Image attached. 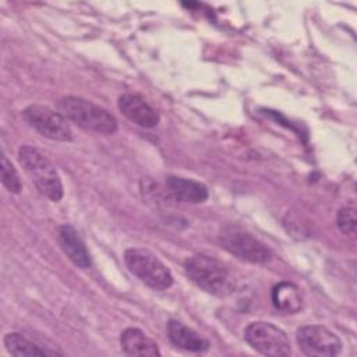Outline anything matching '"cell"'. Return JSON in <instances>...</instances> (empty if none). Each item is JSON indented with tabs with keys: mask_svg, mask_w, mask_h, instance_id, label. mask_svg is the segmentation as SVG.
Listing matches in <instances>:
<instances>
[{
	"mask_svg": "<svg viewBox=\"0 0 357 357\" xmlns=\"http://www.w3.org/2000/svg\"><path fill=\"white\" fill-rule=\"evenodd\" d=\"M166 188H167V192L176 201H180V202L201 204L208 198V188L205 184L197 180L185 178V177L167 176Z\"/></svg>",
	"mask_w": 357,
	"mask_h": 357,
	"instance_id": "7c38bea8",
	"label": "cell"
},
{
	"mask_svg": "<svg viewBox=\"0 0 357 357\" xmlns=\"http://www.w3.org/2000/svg\"><path fill=\"white\" fill-rule=\"evenodd\" d=\"M272 304L283 314H296L303 307L298 287L290 282H280L272 289Z\"/></svg>",
	"mask_w": 357,
	"mask_h": 357,
	"instance_id": "5bb4252c",
	"label": "cell"
},
{
	"mask_svg": "<svg viewBox=\"0 0 357 357\" xmlns=\"http://www.w3.org/2000/svg\"><path fill=\"white\" fill-rule=\"evenodd\" d=\"M219 241L227 252L243 261L266 264L272 259L271 248L240 227L225 226L219 233Z\"/></svg>",
	"mask_w": 357,
	"mask_h": 357,
	"instance_id": "5b68a950",
	"label": "cell"
},
{
	"mask_svg": "<svg viewBox=\"0 0 357 357\" xmlns=\"http://www.w3.org/2000/svg\"><path fill=\"white\" fill-rule=\"evenodd\" d=\"M59 112L77 127L110 135L119 128L116 117L99 105L78 96H64L57 102Z\"/></svg>",
	"mask_w": 357,
	"mask_h": 357,
	"instance_id": "6da1fadb",
	"label": "cell"
},
{
	"mask_svg": "<svg viewBox=\"0 0 357 357\" xmlns=\"http://www.w3.org/2000/svg\"><path fill=\"white\" fill-rule=\"evenodd\" d=\"M128 271L153 290H166L173 284L170 269L145 248H128L124 252Z\"/></svg>",
	"mask_w": 357,
	"mask_h": 357,
	"instance_id": "277c9868",
	"label": "cell"
},
{
	"mask_svg": "<svg viewBox=\"0 0 357 357\" xmlns=\"http://www.w3.org/2000/svg\"><path fill=\"white\" fill-rule=\"evenodd\" d=\"M59 243H60L64 254L70 258V261L75 266L82 268V269H86L91 266V264H92L91 255H89L82 238L79 237V234L71 225L64 223L59 227Z\"/></svg>",
	"mask_w": 357,
	"mask_h": 357,
	"instance_id": "8fae6325",
	"label": "cell"
},
{
	"mask_svg": "<svg viewBox=\"0 0 357 357\" xmlns=\"http://www.w3.org/2000/svg\"><path fill=\"white\" fill-rule=\"evenodd\" d=\"M184 272L187 278L204 291L213 296H226L234 289V278L218 259L197 254L185 259Z\"/></svg>",
	"mask_w": 357,
	"mask_h": 357,
	"instance_id": "7a4b0ae2",
	"label": "cell"
},
{
	"mask_svg": "<svg viewBox=\"0 0 357 357\" xmlns=\"http://www.w3.org/2000/svg\"><path fill=\"white\" fill-rule=\"evenodd\" d=\"M4 346L13 356H61V351L43 347L18 332H10L4 336Z\"/></svg>",
	"mask_w": 357,
	"mask_h": 357,
	"instance_id": "9a60e30c",
	"label": "cell"
},
{
	"mask_svg": "<svg viewBox=\"0 0 357 357\" xmlns=\"http://www.w3.org/2000/svg\"><path fill=\"white\" fill-rule=\"evenodd\" d=\"M244 340L251 349L264 356L283 357L291 353L286 332L271 322L255 321L248 324L244 329Z\"/></svg>",
	"mask_w": 357,
	"mask_h": 357,
	"instance_id": "8992f818",
	"label": "cell"
},
{
	"mask_svg": "<svg viewBox=\"0 0 357 357\" xmlns=\"http://www.w3.org/2000/svg\"><path fill=\"white\" fill-rule=\"evenodd\" d=\"M1 183L13 194H18L21 191L20 176L6 155L1 156Z\"/></svg>",
	"mask_w": 357,
	"mask_h": 357,
	"instance_id": "2e32d148",
	"label": "cell"
},
{
	"mask_svg": "<svg viewBox=\"0 0 357 357\" xmlns=\"http://www.w3.org/2000/svg\"><path fill=\"white\" fill-rule=\"evenodd\" d=\"M18 162L42 195L54 202L63 198L61 180L52 162L39 149L21 145L18 148Z\"/></svg>",
	"mask_w": 357,
	"mask_h": 357,
	"instance_id": "3957f363",
	"label": "cell"
},
{
	"mask_svg": "<svg viewBox=\"0 0 357 357\" xmlns=\"http://www.w3.org/2000/svg\"><path fill=\"white\" fill-rule=\"evenodd\" d=\"M21 114L24 121L45 138L61 142H68L73 139L70 124L60 112L33 103L26 106Z\"/></svg>",
	"mask_w": 357,
	"mask_h": 357,
	"instance_id": "52a82bcc",
	"label": "cell"
},
{
	"mask_svg": "<svg viewBox=\"0 0 357 357\" xmlns=\"http://www.w3.org/2000/svg\"><path fill=\"white\" fill-rule=\"evenodd\" d=\"M117 106L128 120L139 127L152 128L159 124V113L139 93L127 92L120 95Z\"/></svg>",
	"mask_w": 357,
	"mask_h": 357,
	"instance_id": "9c48e42d",
	"label": "cell"
},
{
	"mask_svg": "<svg viewBox=\"0 0 357 357\" xmlns=\"http://www.w3.org/2000/svg\"><path fill=\"white\" fill-rule=\"evenodd\" d=\"M356 211L354 208L346 206L340 208L336 215V225L339 230L344 234H354L356 233Z\"/></svg>",
	"mask_w": 357,
	"mask_h": 357,
	"instance_id": "e0dca14e",
	"label": "cell"
},
{
	"mask_svg": "<svg viewBox=\"0 0 357 357\" xmlns=\"http://www.w3.org/2000/svg\"><path fill=\"white\" fill-rule=\"evenodd\" d=\"M296 340L305 356L333 357L342 351V340L322 325H305L297 329Z\"/></svg>",
	"mask_w": 357,
	"mask_h": 357,
	"instance_id": "ba28073f",
	"label": "cell"
},
{
	"mask_svg": "<svg viewBox=\"0 0 357 357\" xmlns=\"http://www.w3.org/2000/svg\"><path fill=\"white\" fill-rule=\"evenodd\" d=\"M167 336L173 346L192 353H204L211 346L208 339L177 319L167 322Z\"/></svg>",
	"mask_w": 357,
	"mask_h": 357,
	"instance_id": "30bf717a",
	"label": "cell"
},
{
	"mask_svg": "<svg viewBox=\"0 0 357 357\" xmlns=\"http://www.w3.org/2000/svg\"><path fill=\"white\" fill-rule=\"evenodd\" d=\"M120 346L124 354L132 357L160 356L158 344L138 328H126L120 335Z\"/></svg>",
	"mask_w": 357,
	"mask_h": 357,
	"instance_id": "4fadbf2b",
	"label": "cell"
}]
</instances>
